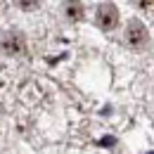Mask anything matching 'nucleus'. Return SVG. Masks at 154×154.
<instances>
[{
	"label": "nucleus",
	"instance_id": "obj_1",
	"mask_svg": "<svg viewBox=\"0 0 154 154\" xmlns=\"http://www.w3.org/2000/svg\"><path fill=\"white\" fill-rule=\"evenodd\" d=\"M95 21H97V26H100L102 31H112V29H116V24H119V10H116L112 2H104V5H100V10H97Z\"/></svg>",
	"mask_w": 154,
	"mask_h": 154
},
{
	"label": "nucleus",
	"instance_id": "obj_2",
	"mask_svg": "<svg viewBox=\"0 0 154 154\" xmlns=\"http://www.w3.org/2000/svg\"><path fill=\"white\" fill-rule=\"evenodd\" d=\"M0 48H2V52H7V55H21L24 48H26V40H24V36H21L19 31H10V33L2 36Z\"/></svg>",
	"mask_w": 154,
	"mask_h": 154
},
{
	"label": "nucleus",
	"instance_id": "obj_3",
	"mask_svg": "<svg viewBox=\"0 0 154 154\" xmlns=\"http://www.w3.org/2000/svg\"><path fill=\"white\" fill-rule=\"evenodd\" d=\"M126 40H128L131 48H142V45L147 43V29L137 19H133L128 24V29H126Z\"/></svg>",
	"mask_w": 154,
	"mask_h": 154
},
{
	"label": "nucleus",
	"instance_id": "obj_4",
	"mask_svg": "<svg viewBox=\"0 0 154 154\" xmlns=\"http://www.w3.org/2000/svg\"><path fill=\"white\" fill-rule=\"evenodd\" d=\"M64 14L71 21H81L83 19V2L81 0H66L64 2Z\"/></svg>",
	"mask_w": 154,
	"mask_h": 154
},
{
	"label": "nucleus",
	"instance_id": "obj_5",
	"mask_svg": "<svg viewBox=\"0 0 154 154\" xmlns=\"http://www.w3.org/2000/svg\"><path fill=\"white\" fill-rule=\"evenodd\" d=\"M17 5H19L21 10H26V12H29V10H36V7H38L40 0H17Z\"/></svg>",
	"mask_w": 154,
	"mask_h": 154
},
{
	"label": "nucleus",
	"instance_id": "obj_6",
	"mask_svg": "<svg viewBox=\"0 0 154 154\" xmlns=\"http://www.w3.org/2000/svg\"><path fill=\"white\" fill-rule=\"evenodd\" d=\"M140 5H142L145 10H154V0H140Z\"/></svg>",
	"mask_w": 154,
	"mask_h": 154
}]
</instances>
